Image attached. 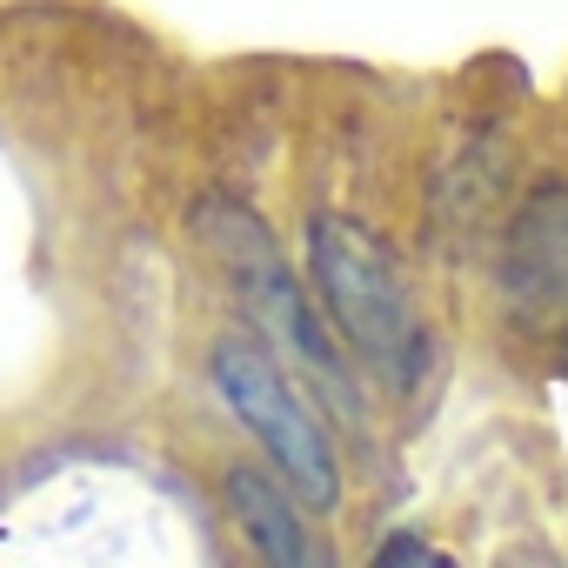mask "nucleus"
<instances>
[{"mask_svg":"<svg viewBox=\"0 0 568 568\" xmlns=\"http://www.w3.org/2000/svg\"><path fill=\"white\" fill-rule=\"evenodd\" d=\"M382 561H442L435 548H422V541H388L382 548Z\"/></svg>","mask_w":568,"mask_h":568,"instance_id":"6","label":"nucleus"},{"mask_svg":"<svg viewBox=\"0 0 568 568\" xmlns=\"http://www.w3.org/2000/svg\"><path fill=\"white\" fill-rule=\"evenodd\" d=\"M221 495H227L234 528L254 541V555H267V561H281V568L322 561V548L308 541V521H302V495L281 481L274 468H227Z\"/></svg>","mask_w":568,"mask_h":568,"instance_id":"4","label":"nucleus"},{"mask_svg":"<svg viewBox=\"0 0 568 568\" xmlns=\"http://www.w3.org/2000/svg\"><path fill=\"white\" fill-rule=\"evenodd\" d=\"M194 227H201L207 254L227 267V281L241 288L247 315L274 335V355H288L342 415H362V388H355V368H348L342 335L328 328L322 302L302 288V274L281 261V247H274V234L261 227V214H247V207L227 201V194H207V201L194 207Z\"/></svg>","mask_w":568,"mask_h":568,"instance_id":"2","label":"nucleus"},{"mask_svg":"<svg viewBox=\"0 0 568 568\" xmlns=\"http://www.w3.org/2000/svg\"><path fill=\"white\" fill-rule=\"evenodd\" d=\"M308 274H315V302L335 322L342 348L395 395L422 388L435 362V335L415 308V288L395 261V247L355 221V214H308Z\"/></svg>","mask_w":568,"mask_h":568,"instance_id":"1","label":"nucleus"},{"mask_svg":"<svg viewBox=\"0 0 568 568\" xmlns=\"http://www.w3.org/2000/svg\"><path fill=\"white\" fill-rule=\"evenodd\" d=\"M501 274L528 302H568V181H548L541 194H528V207L515 214Z\"/></svg>","mask_w":568,"mask_h":568,"instance_id":"5","label":"nucleus"},{"mask_svg":"<svg viewBox=\"0 0 568 568\" xmlns=\"http://www.w3.org/2000/svg\"><path fill=\"white\" fill-rule=\"evenodd\" d=\"M207 382L221 395V408L254 435V448L267 455V468L302 495V508H335L342 501V462L335 442L322 428V415L308 408V395L295 388V368L254 348V342H214L207 355Z\"/></svg>","mask_w":568,"mask_h":568,"instance_id":"3","label":"nucleus"}]
</instances>
